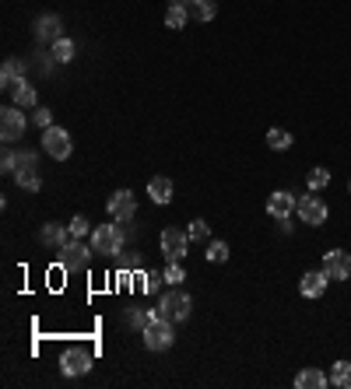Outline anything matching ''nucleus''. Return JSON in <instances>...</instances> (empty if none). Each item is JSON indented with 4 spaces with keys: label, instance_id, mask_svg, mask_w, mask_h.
<instances>
[{
    "label": "nucleus",
    "instance_id": "19",
    "mask_svg": "<svg viewBox=\"0 0 351 389\" xmlns=\"http://www.w3.org/2000/svg\"><path fill=\"white\" fill-rule=\"evenodd\" d=\"M330 386L351 389V361H333L330 365Z\"/></svg>",
    "mask_w": 351,
    "mask_h": 389
},
{
    "label": "nucleus",
    "instance_id": "29",
    "mask_svg": "<svg viewBox=\"0 0 351 389\" xmlns=\"http://www.w3.org/2000/svg\"><path fill=\"white\" fill-rule=\"evenodd\" d=\"M148 319H151V309H148V312H144V309H130V312H127V323H130V326H141V330H144Z\"/></svg>",
    "mask_w": 351,
    "mask_h": 389
},
{
    "label": "nucleus",
    "instance_id": "26",
    "mask_svg": "<svg viewBox=\"0 0 351 389\" xmlns=\"http://www.w3.org/2000/svg\"><path fill=\"white\" fill-rule=\"evenodd\" d=\"M186 235H190V242H204V239L211 235V228H207V221H200V218H197V221L190 225V232H186Z\"/></svg>",
    "mask_w": 351,
    "mask_h": 389
},
{
    "label": "nucleus",
    "instance_id": "20",
    "mask_svg": "<svg viewBox=\"0 0 351 389\" xmlns=\"http://www.w3.org/2000/svg\"><path fill=\"white\" fill-rule=\"evenodd\" d=\"M36 36H39V39H53V43H57V39H60V18H57V15L39 18V22H36Z\"/></svg>",
    "mask_w": 351,
    "mask_h": 389
},
{
    "label": "nucleus",
    "instance_id": "14",
    "mask_svg": "<svg viewBox=\"0 0 351 389\" xmlns=\"http://www.w3.org/2000/svg\"><path fill=\"white\" fill-rule=\"evenodd\" d=\"M295 386H298V389H326V386H330V375H323L319 368H302V372L295 375Z\"/></svg>",
    "mask_w": 351,
    "mask_h": 389
},
{
    "label": "nucleus",
    "instance_id": "25",
    "mask_svg": "<svg viewBox=\"0 0 351 389\" xmlns=\"http://www.w3.org/2000/svg\"><path fill=\"white\" fill-rule=\"evenodd\" d=\"M207 260L211 263H225L228 260V242H211L207 246Z\"/></svg>",
    "mask_w": 351,
    "mask_h": 389
},
{
    "label": "nucleus",
    "instance_id": "7",
    "mask_svg": "<svg viewBox=\"0 0 351 389\" xmlns=\"http://www.w3.org/2000/svg\"><path fill=\"white\" fill-rule=\"evenodd\" d=\"M92 246H81V239H71L64 249H60V263L67 267V270H85L88 267V260H92Z\"/></svg>",
    "mask_w": 351,
    "mask_h": 389
},
{
    "label": "nucleus",
    "instance_id": "6",
    "mask_svg": "<svg viewBox=\"0 0 351 389\" xmlns=\"http://www.w3.org/2000/svg\"><path fill=\"white\" fill-rule=\"evenodd\" d=\"M158 242H162V253H165V260H169V263H179V260L190 253V235H186V232H179V228H165Z\"/></svg>",
    "mask_w": 351,
    "mask_h": 389
},
{
    "label": "nucleus",
    "instance_id": "9",
    "mask_svg": "<svg viewBox=\"0 0 351 389\" xmlns=\"http://www.w3.org/2000/svg\"><path fill=\"white\" fill-rule=\"evenodd\" d=\"M323 274H326L330 281H347V277H351V256L340 253V249H330V253L323 256Z\"/></svg>",
    "mask_w": 351,
    "mask_h": 389
},
{
    "label": "nucleus",
    "instance_id": "27",
    "mask_svg": "<svg viewBox=\"0 0 351 389\" xmlns=\"http://www.w3.org/2000/svg\"><path fill=\"white\" fill-rule=\"evenodd\" d=\"M15 179H18L22 190H32V193L39 190V176H36V172H15Z\"/></svg>",
    "mask_w": 351,
    "mask_h": 389
},
{
    "label": "nucleus",
    "instance_id": "23",
    "mask_svg": "<svg viewBox=\"0 0 351 389\" xmlns=\"http://www.w3.org/2000/svg\"><path fill=\"white\" fill-rule=\"evenodd\" d=\"M186 18H190V11H186L183 4H172V8L165 11V25H169V29H183Z\"/></svg>",
    "mask_w": 351,
    "mask_h": 389
},
{
    "label": "nucleus",
    "instance_id": "31",
    "mask_svg": "<svg viewBox=\"0 0 351 389\" xmlns=\"http://www.w3.org/2000/svg\"><path fill=\"white\" fill-rule=\"evenodd\" d=\"M18 172H36V151H22L18 155Z\"/></svg>",
    "mask_w": 351,
    "mask_h": 389
},
{
    "label": "nucleus",
    "instance_id": "34",
    "mask_svg": "<svg viewBox=\"0 0 351 389\" xmlns=\"http://www.w3.org/2000/svg\"><path fill=\"white\" fill-rule=\"evenodd\" d=\"M0 165H4V172H18V155L4 151V158H0Z\"/></svg>",
    "mask_w": 351,
    "mask_h": 389
},
{
    "label": "nucleus",
    "instance_id": "4",
    "mask_svg": "<svg viewBox=\"0 0 351 389\" xmlns=\"http://www.w3.org/2000/svg\"><path fill=\"white\" fill-rule=\"evenodd\" d=\"M190 309H193V302H190V295H183V291L162 295V305H158V312H162L169 323H186V319H190Z\"/></svg>",
    "mask_w": 351,
    "mask_h": 389
},
{
    "label": "nucleus",
    "instance_id": "5",
    "mask_svg": "<svg viewBox=\"0 0 351 389\" xmlns=\"http://www.w3.org/2000/svg\"><path fill=\"white\" fill-rule=\"evenodd\" d=\"M43 151H46L50 158H57V162L71 158V134H67L64 127H46V130H43Z\"/></svg>",
    "mask_w": 351,
    "mask_h": 389
},
{
    "label": "nucleus",
    "instance_id": "8",
    "mask_svg": "<svg viewBox=\"0 0 351 389\" xmlns=\"http://www.w3.org/2000/svg\"><path fill=\"white\" fill-rule=\"evenodd\" d=\"M134 214H137L134 193H130V190H116V193L109 197V218H113V221H130Z\"/></svg>",
    "mask_w": 351,
    "mask_h": 389
},
{
    "label": "nucleus",
    "instance_id": "24",
    "mask_svg": "<svg viewBox=\"0 0 351 389\" xmlns=\"http://www.w3.org/2000/svg\"><path fill=\"white\" fill-rule=\"evenodd\" d=\"M267 144H270L274 151H288V148H291V134L281 130V127H274V130L267 134Z\"/></svg>",
    "mask_w": 351,
    "mask_h": 389
},
{
    "label": "nucleus",
    "instance_id": "11",
    "mask_svg": "<svg viewBox=\"0 0 351 389\" xmlns=\"http://www.w3.org/2000/svg\"><path fill=\"white\" fill-rule=\"evenodd\" d=\"M88 368H92V354L81 351V347H71V351L60 358V372H64V375H85Z\"/></svg>",
    "mask_w": 351,
    "mask_h": 389
},
{
    "label": "nucleus",
    "instance_id": "28",
    "mask_svg": "<svg viewBox=\"0 0 351 389\" xmlns=\"http://www.w3.org/2000/svg\"><path fill=\"white\" fill-rule=\"evenodd\" d=\"M326 183H330V172H326V169H312V172H309V190H323Z\"/></svg>",
    "mask_w": 351,
    "mask_h": 389
},
{
    "label": "nucleus",
    "instance_id": "32",
    "mask_svg": "<svg viewBox=\"0 0 351 389\" xmlns=\"http://www.w3.org/2000/svg\"><path fill=\"white\" fill-rule=\"evenodd\" d=\"M67 228H71V235H74V239H85V235H88V221H85L81 214H78V218H74Z\"/></svg>",
    "mask_w": 351,
    "mask_h": 389
},
{
    "label": "nucleus",
    "instance_id": "22",
    "mask_svg": "<svg viewBox=\"0 0 351 389\" xmlns=\"http://www.w3.org/2000/svg\"><path fill=\"white\" fill-rule=\"evenodd\" d=\"M74 50H78V46L60 36V39L53 43V60H57V64H67V60H74Z\"/></svg>",
    "mask_w": 351,
    "mask_h": 389
},
{
    "label": "nucleus",
    "instance_id": "33",
    "mask_svg": "<svg viewBox=\"0 0 351 389\" xmlns=\"http://www.w3.org/2000/svg\"><path fill=\"white\" fill-rule=\"evenodd\" d=\"M162 281H165V274H148V277H144V291L155 295V291L162 288Z\"/></svg>",
    "mask_w": 351,
    "mask_h": 389
},
{
    "label": "nucleus",
    "instance_id": "2",
    "mask_svg": "<svg viewBox=\"0 0 351 389\" xmlns=\"http://www.w3.org/2000/svg\"><path fill=\"white\" fill-rule=\"evenodd\" d=\"M123 242H127V235H123L120 225H99V228L92 232V249H95V253L116 256V253L123 249Z\"/></svg>",
    "mask_w": 351,
    "mask_h": 389
},
{
    "label": "nucleus",
    "instance_id": "15",
    "mask_svg": "<svg viewBox=\"0 0 351 389\" xmlns=\"http://www.w3.org/2000/svg\"><path fill=\"white\" fill-rule=\"evenodd\" d=\"M39 239H43L46 246H57V249H64V246H67L74 235H71V228H64V225H53V221H50V225L39 232Z\"/></svg>",
    "mask_w": 351,
    "mask_h": 389
},
{
    "label": "nucleus",
    "instance_id": "21",
    "mask_svg": "<svg viewBox=\"0 0 351 389\" xmlns=\"http://www.w3.org/2000/svg\"><path fill=\"white\" fill-rule=\"evenodd\" d=\"M39 102V95H36V88L32 85H15V106H22V109H29V106H36Z\"/></svg>",
    "mask_w": 351,
    "mask_h": 389
},
{
    "label": "nucleus",
    "instance_id": "35",
    "mask_svg": "<svg viewBox=\"0 0 351 389\" xmlns=\"http://www.w3.org/2000/svg\"><path fill=\"white\" fill-rule=\"evenodd\" d=\"M36 127H43V130L53 127V113H50V109H39V113H36Z\"/></svg>",
    "mask_w": 351,
    "mask_h": 389
},
{
    "label": "nucleus",
    "instance_id": "18",
    "mask_svg": "<svg viewBox=\"0 0 351 389\" xmlns=\"http://www.w3.org/2000/svg\"><path fill=\"white\" fill-rule=\"evenodd\" d=\"M22 71H25V67H22L18 60H8L4 67H0V85L15 92V85H22Z\"/></svg>",
    "mask_w": 351,
    "mask_h": 389
},
{
    "label": "nucleus",
    "instance_id": "30",
    "mask_svg": "<svg viewBox=\"0 0 351 389\" xmlns=\"http://www.w3.org/2000/svg\"><path fill=\"white\" fill-rule=\"evenodd\" d=\"M183 281H186L183 267H179V263H169V267H165V284H183Z\"/></svg>",
    "mask_w": 351,
    "mask_h": 389
},
{
    "label": "nucleus",
    "instance_id": "16",
    "mask_svg": "<svg viewBox=\"0 0 351 389\" xmlns=\"http://www.w3.org/2000/svg\"><path fill=\"white\" fill-rule=\"evenodd\" d=\"M148 197H151L155 204H169V200H172V179L155 176V179L148 183Z\"/></svg>",
    "mask_w": 351,
    "mask_h": 389
},
{
    "label": "nucleus",
    "instance_id": "13",
    "mask_svg": "<svg viewBox=\"0 0 351 389\" xmlns=\"http://www.w3.org/2000/svg\"><path fill=\"white\" fill-rule=\"evenodd\" d=\"M326 274L323 270H309V274H302V281H298V291H302V298H319L323 291H326Z\"/></svg>",
    "mask_w": 351,
    "mask_h": 389
},
{
    "label": "nucleus",
    "instance_id": "10",
    "mask_svg": "<svg viewBox=\"0 0 351 389\" xmlns=\"http://www.w3.org/2000/svg\"><path fill=\"white\" fill-rule=\"evenodd\" d=\"M295 211H298L302 225H323V221H326V214H330V211H326V204H323L319 197H302Z\"/></svg>",
    "mask_w": 351,
    "mask_h": 389
},
{
    "label": "nucleus",
    "instance_id": "1",
    "mask_svg": "<svg viewBox=\"0 0 351 389\" xmlns=\"http://www.w3.org/2000/svg\"><path fill=\"white\" fill-rule=\"evenodd\" d=\"M172 326H176V323H169L165 316L148 319V326H144V347H148V351H169L172 340H176V330H172Z\"/></svg>",
    "mask_w": 351,
    "mask_h": 389
},
{
    "label": "nucleus",
    "instance_id": "12",
    "mask_svg": "<svg viewBox=\"0 0 351 389\" xmlns=\"http://www.w3.org/2000/svg\"><path fill=\"white\" fill-rule=\"evenodd\" d=\"M298 207V200L288 193V190H277V193H270V200H267V214L270 218H277V221H284V218H291V211Z\"/></svg>",
    "mask_w": 351,
    "mask_h": 389
},
{
    "label": "nucleus",
    "instance_id": "17",
    "mask_svg": "<svg viewBox=\"0 0 351 389\" xmlns=\"http://www.w3.org/2000/svg\"><path fill=\"white\" fill-rule=\"evenodd\" d=\"M197 22H211L218 15V0H190V8H186Z\"/></svg>",
    "mask_w": 351,
    "mask_h": 389
},
{
    "label": "nucleus",
    "instance_id": "3",
    "mask_svg": "<svg viewBox=\"0 0 351 389\" xmlns=\"http://www.w3.org/2000/svg\"><path fill=\"white\" fill-rule=\"evenodd\" d=\"M25 116H22V106H8V109H0V141L4 144H15L25 137Z\"/></svg>",
    "mask_w": 351,
    "mask_h": 389
}]
</instances>
